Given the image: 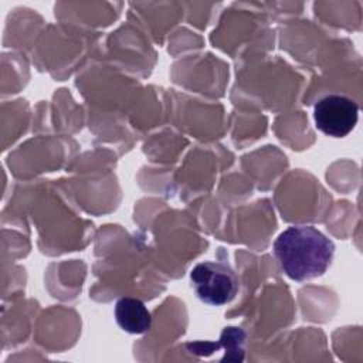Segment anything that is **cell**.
Instances as JSON below:
<instances>
[{
	"mask_svg": "<svg viewBox=\"0 0 363 363\" xmlns=\"http://www.w3.org/2000/svg\"><path fill=\"white\" fill-rule=\"evenodd\" d=\"M274 254L288 278L306 281L326 272L335 244L312 225H292L275 240Z\"/></svg>",
	"mask_w": 363,
	"mask_h": 363,
	"instance_id": "1",
	"label": "cell"
},
{
	"mask_svg": "<svg viewBox=\"0 0 363 363\" xmlns=\"http://www.w3.org/2000/svg\"><path fill=\"white\" fill-rule=\"evenodd\" d=\"M190 281L199 299L213 306L231 302L238 291V278L225 262L197 264L190 272Z\"/></svg>",
	"mask_w": 363,
	"mask_h": 363,
	"instance_id": "2",
	"label": "cell"
},
{
	"mask_svg": "<svg viewBox=\"0 0 363 363\" xmlns=\"http://www.w3.org/2000/svg\"><path fill=\"white\" fill-rule=\"evenodd\" d=\"M357 104L347 96L336 94L323 96L313 108L316 128L332 138L349 135L357 123Z\"/></svg>",
	"mask_w": 363,
	"mask_h": 363,
	"instance_id": "3",
	"label": "cell"
},
{
	"mask_svg": "<svg viewBox=\"0 0 363 363\" xmlns=\"http://www.w3.org/2000/svg\"><path fill=\"white\" fill-rule=\"evenodd\" d=\"M115 318L122 330L133 335L145 333L152 326V316L145 303L130 296L121 298L116 302Z\"/></svg>",
	"mask_w": 363,
	"mask_h": 363,
	"instance_id": "4",
	"label": "cell"
},
{
	"mask_svg": "<svg viewBox=\"0 0 363 363\" xmlns=\"http://www.w3.org/2000/svg\"><path fill=\"white\" fill-rule=\"evenodd\" d=\"M221 342L213 343V342H196L189 343L187 347L191 350V353H200L207 354L211 353L214 349L224 346L225 347V356L221 357V360H231V362H241L244 359V340L245 333L240 328H225L221 333Z\"/></svg>",
	"mask_w": 363,
	"mask_h": 363,
	"instance_id": "5",
	"label": "cell"
}]
</instances>
